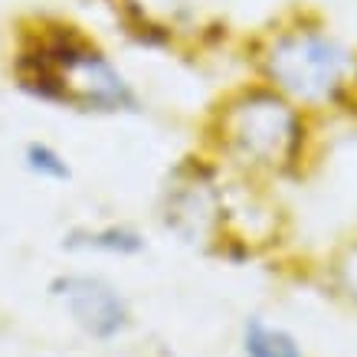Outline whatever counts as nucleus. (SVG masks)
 Returning <instances> with one entry per match:
<instances>
[{"label":"nucleus","instance_id":"obj_1","mask_svg":"<svg viewBox=\"0 0 357 357\" xmlns=\"http://www.w3.org/2000/svg\"><path fill=\"white\" fill-rule=\"evenodd\" d=\"M13 76L23 92L50 105L92 115L138 112V92L125 73L76 23L53 17L23 20Z\"/></svg>","mask_w":357,"mask_h":357},{"label":"nucleus","instance_id":"obj_2","mask_svg":"<svg viewBox=\"0 0 357 357\" xmlns=\"http://www.w3.org/2000/svg\"><path fill=\"white\" fill-rule=\"evenodd\" d=\"M217 148L246 171H285L292 167L305 141L302 112L279 89L243 86L220 98L210 119Z\"/></svg>","mask_w":357,"mask_h":357},{"label":"nucleus","instance_id":"obj_3","mask_svg":"<svg viewBox=\"0 0 357 357\" xmlns=\"http://www.w3.org/2000/svg\"><path fill=\"white\" fill-rule=\"evenodd\" d=\"M262 79L295 105H337L357 56L321 23H289L262 36L256 53Z\"/></svg>","mask_w":357,"mask_h":357},{"label":"nucleus","instance_id":"obj_4","mask_svg":"<svg viewBox=\"0 0 357 357\" xmlns=\"http://www.w3.org/2000/svg\"><path fill=\"white\" fill-rule=\"evenodd\" d=\"M161 220L187 246H213L227 227V197L217 171L200 158H187L171 171L164 187Z\"/></svg>","mask_w":357,"mask_h":357},{"label":"nucleus","instance_id":"obj_5","mask_svg":"<svg viewBox=\"0 0 357 357\" xmlns=\"http://www.w3.org/2000/svg\"><path fill=\"white\" fill-rule=\"evenodd\" d=\"M50 292L69 312V318L96 341H112L131 325V308L125 295L102 275L66 272L50 282Z\"/></svg>","mask_w":357,"mask_h":357},{"label":"nucleus","instance_id":"obj_6","mask_svg":"<svg viewBox=\"0 0 357 357\" xmlns=\"http://www.w3.org/2000/svg\"><path fill=\"white\" fill-rule=\"evenodd\" d=\"M63 246L76 252H102V256H138L148 249V243L135 227L105 223L92 229H73L69 236H63Z\"/></svg>","mask_w":357,"mask_h":357},{"label":"nucleus","instance_id":"obj_7","mask_svg":"<svg viewBox=\"0 0 357 357\" xmlns=\"http://www.w3.org/2000/svg\"><path fill=\"white\" fill-rule=\"evenodd\" d=\"M243 351L246 357H305L298 341L285 328L266 325L262 318H249L243 328Z\"/></svg>","mask_w":357,"mask_h":357},{"label":"nucleus","instance_id":"obj_8","mask_svg":"<svg viewBox=\"0 0 357 357\" xmlns=\"http://www.w3.org/2000/svg\"><path fill=\"white\" fill-rule=\"evenodd\" d=\"M26 167H30L33 174L46 177V181H69V177H73L69 161L56 151L53 144H43V141L26 144Z\"/></svg>","mask_w":357,"mask_h":357}]
</instances>
